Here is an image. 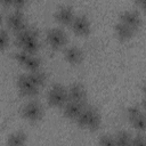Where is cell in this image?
Returning a JSON list of instances; mask_svg holds the SVG:
<instances>
[{"instance_id": "cell-1", "label": "cell", "mask_w": 146, "mask_h": 146, "mask_svg": "<svg viewBox=\"0 0 146 146\" xmlns=\"http://www.w3.org/2000/svg\"><path fill=\"white\" fill-rule=\"evenodd\" d=\"M15 42L21 50L29 54H36L40 49V40L38 32L32 27H24L23 30L16 32Z\"/></svg>"}, {"instance_id": "cell-2", "label": "cell", "mask_w": 146, "mask_h": 146, "mask_svg": "<svg viewBox=\"0 0 146 146\" xmlns=\"http://www.w3.org/2000/svg\"><path fill=\"white\" fill-rule=\"evenodd\" d=\"M74 121L81 129H87L89 131H96L99 129L102 124V116L97 108L86 105Z\"/></svg>"}, {"instance_id": "cell-3", "label": "cell", "mask_w": 146, "mask_h": 146, "mask_svg": "<svg viewBox=\"0 0 146 146\" xmlns=\"http://www.w3.org/2000/svg\"><path fill=\"white\" fill-rule=\"evenodd\" d=\"M68 100L67 88L60 83H55L50 87L47 94V102L52 107H62Z\"/></svg>"}, {"instance_id": "cell-4", "label": "cell", "mask_w": 146, "mask_h": 146, "mask_svg": "<svg viewBox=\"0 0 146 146\" xmlns=\"http://www.w3.org/2000/svg\"><path fill=\"white\" fill-rule=\"evenodd\" d=\"M22 116L29 122H38L43 116V107L36 100H29L22 107Z\"/></svg>"}, {"instance_id": "cell-5", "label": "cell", "mask_w": 146, "mask_h": 146, "mask_svg": "<svg viewBox=\"0 0 146 146\" xmlns=\"http://www.w3.org/2000/svg\"><path fill=\"white\" fill-rule=\"evenodd\" d=\"M16 84H17V89H18L19 94L25 97H34L39 94V90H40V87H38L33 82V80L30 78L29 73L21 74L17 78Z\"/></svg>"}, {"instance_id": "cell-6", "label": "cell", "mask_w": 146, "mask_h": 146, "mask_svg": "<svg viewBox=\"0 0 146 146\" xmlns=\"http://www.w3.org/2000/svg\"><path fill=\"white\" fill-rule=\"evenodd\" d=\"M14 58L18 64H21L27 71L40 70L41 67V59L35 54H29L24 50H21L14 54Z\"/></svg>"}, {"instance_id": "cell-7", "label": "cell", "mask_w": 146, "mask_h": 146, "mask_svg": "<svg viewBox=\"0 0 146 146\" xmlns=\"http://www.w3.org/2000/svg\"><path fill=\"white\" fill-rule=\"evenodd\" d=\"M46 40L48 44L54 49H60L67 43V34L60 27H52L48 30L46 34Z\"/></svg>"}, {"instance_id": "cell-8", "label": "cell", "mask_w": 146, "mask_h": 146, "mask_svg": "<svg viewBox=\"0 0 146 146\" xmlns=\"http://www.w3.org/2000/svg\"><path fill=\"white\" fill-rule=\"evenodd\" d=\"M71 29L76 35L87 36L91 31V24L86 15H75L71 23Z\"/></svg>"}, {"instance_id": "cell-9", "label": "cell", "mask_w": 146, "mask_h": 146, "mask_svg": "<svg viewBox=\"0 0 146 146\" xmlns=\"http://www.w3.org/2000/svg\"><path fill=\"white\" fill-rule=\"evenodd\" d=\"M119 21L122 22L123 24L128 25L129 27H131L135 31L140 29V26L143 24V18H141L140 14L137 10H125V11H122L120 14V16H119Z\"/></svg>"}, {"instance_id": "cell-10", "label": "cell", "mask_w": 146, "mask_h": 146, "mask_svg": "<svg viewBox=\"0 0 146 146\" xmlns=\"http://www.w3.org/2000/svg\"><path fill=\"white\" fill-rule=\"evenodd\" d=\"M7 25L10 30L15 31V32H18L21 30H23L24 27H26V22H25V16L24 14L22 13V10H18V9H15L14 11H11L7 18Z\"/></svg>"}, {"instance_id": "cell-11", "label": "cell", "mask_w": 146, "mask_h": 146, "mask_svg": "<svg viewBox=\"0 0 146 146\" xmlns=\"http://www.w3.org/2000/svg\"><path fill=\"white\" fill-rule=\"evenodd\" d=\"M74 16H75V14H74L73 8L67 5L59 6L55 13V19L60 25H71Z\"/></svg>"}, {"instance_id": "cell-12", "label": "cell", "mask_w": 146, "mask_h": 146, "mask_svg": "<svg viewBox=\"0 0 146 146\" xmlns=\"http://www.w3.org/2000/svg\"><path fill=\"white\" fill-rule=\"evenodd\" d=\"M84 106H86V104H83V103H79V102L68 99L62 106L63 114H64L65 117H67L70 120H75L78 117V115L81 113V111L83 110Z\"/></svg>"}, {"instance_id": "cell-13", "label": "cell", "mask_w": 146, "mask_h": 146, "mask_svg": "<svg viewBox=\"0 0 146 146\" xmlns=\"http://www.w3.org/2000/svg\"><path fill=\"white\" fill-rule=\"evenodd\" d=\"M67 95L68 99L75 100L79 103L86 104L87 102V90L83 84L81 83H73L67 88Z\"/></svg>"}, {"instance_id": "cell-14", "label": "cell", "mask_w": 146, "mask_h": 146, "mask_svg": "<svg viewBox=\"0 0 146 146\" xmlns=\"http://www.w3.org/2000/svg\"><path fill=\"white\" fill-rule=\"evenodd\" d=\"M64 58L71 65H78L83 59V51L78 46H68L64 50Z\"/></svg>"}, {"instance_id": "cell-15", "label": "cell", "mask_w": 146, "mask_h": 146, "mask_svg": "<svg viewBox=\"0 0 146 146\" xmlns=\"http://www.w3.org/2000/svg\"><path fill=\"white\" fill-rule=\"evenodd\" d=\"M114 31H115V34H116L117 39L121 40V41H128V40H130L133 36L135 32H136L135 30H132L131 27H129L128 25L123 24L120 21L115 24Z\"/></svg>"}, {"instance_id": "cell-16", "label": "cell", "mask_w": 146, "mask_h": 146, "mask_svg": "<svg viewBox=\"0 0 146 146\" xmlns=\"http://www.w3.org/2000/svg\"><path fill=\"white\" fill-rule=\"evenodd\" d=\"M26 140H27V135L24 131L18 130V131H15L8 136L7 144L13 145V146H22L26 143Z\"/></svg>"}, {"instance_id": "cell-17", "label": "cell", "mask_w": 146, "mask_h": 146, "mask_svg": "<svg viewBox=\"0 0 146 146\" xmlns=\"http://www.w3.org/2000/svg\"><path fill=\"white\" fill-rule=\"evenodd\" d=\"M132 139V135L125 130H121L114 135L115 146H130Z\"/></svg>"}, {"instance_id": "cell-18", "label": "cell", "mask_w": 146, "mask_h": 146, "mask_svg": "<svg viewBox=\"0 0 146 146\" xmlns=\"http://www.w3.org/2000/svg\"><path fill=\"white\" fill-rule=\"evenodd\" d=\"M125 115H127L128 121L131 123V122H133L136 119H138L139 116L145 115V114H144L143 108H141L139 105H131V106H129V107L127 108Z\"/></svg>"}, {"instance_id": "cell-19", "label": "cell", "mask_w": 146, "mask_h": 146, "mask_svg": "<svg viewBox=\"0 0 146 146\" xmlns=\"http://www.w3.org/2000/svg\"><path fill=\"white\" fill-rule=\"evenodd\" d=\"M9 42H10V36L8 31L0 29V51L7 49L9 46Z\"/></svg>"}, {"instance_id": "cell-20", "label": "cell", "mask_w": 146, "mask_h": 146, "mask_svg": "<svg viewBox=\"0 0 146 146\" xmlns=\"http://www.w3.org/2000/svg\"><path fill=\"white\" fill-rule=\"evenodd\" d=\"M98 143L103 146H115V140H114V136L113 135H108L105 133L103 136H100Z\"/></svg>"}, {"instance_id": "cell-21", "label": "cell", "mask_w": 146, "mask_h": 146, "mask_svg": "<svg viewBox=\"0 0 146 146\" xmlns=\"http://www.w3.org/2000/svg\"><path fill=\"white\" fill-rule=\"evenodd\" d=\"M138 132H144L145 130V115H141L139 116L138 119H136L133 122L130 123Z\"/></svg>"}, {"instance_id": "cell-22", "label": "cell", "mask_w": 146, "mask_h": 146, "mask_svg": "<svg viewBox=\"0 0 146 146\" xmlns=\"http://www.w3.org/2000/svg\"><path fill=\"white\" fill-rule=\"evenodd\" d=\"M146 143V139L145 137L140 133H138L137 136H132V139H131V146H143L144 144Z\"/></svg>"}, {"instance_id": "cell-23", "label": "cell", "mask_w": 146, "mask_h": 146, "mask_svg": "<svg viewBox=\"0 0 146 146\" xmlns=\"http://www.w3.org/2000/svg\"><path fill=\"white\" fill-rule=\"evenodd\" d=\"M26 3H27V0H11V6L18 10H22L26 6Z\"/></svg>"}, {"instance_id": "cell-24", "label": "cell", "mask_w": 146, "mask_h": 146, "mask_svg": "<svg viewBox=\"0 0 146 146\" xmlns=\"http://www.w3.org/2000/svg\"><path fill=\"white\" fill-rule=\"evenodd\" d=\"M135 5L139 9H144V7H145V0H135Z\"/></svg>"}, {"instance_id": "cell-25", "label": "cell", "mask_w": 146, "mask_h": 146, "mask_svg": "<svg viewBox=\"0 0 146 146\" xmlns=\"http://www.w3.org/2000/svg\"><path fill=\"white\" fill-rule=\"evenodd\" d=\"M0 5L3 7H9L11 6V0H0Z\"/></svg>"}, {"instance_id": "cell-26", "label": "cell", "mask_w": 146, "mask_h": 146, "mask_svg": "<svg viewBox=\"0 0 146 146\" xmlns=\"http://www.w3.org/2000/svg\"><path fill=\"white\" fill-rule=\"evenodd\" d=\"M2 21H3V16H2V14L0 13V26H1V24H2Z\"/></svg>"}]
</instances>
